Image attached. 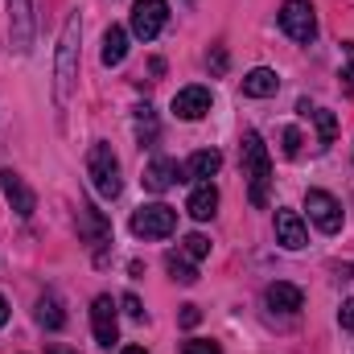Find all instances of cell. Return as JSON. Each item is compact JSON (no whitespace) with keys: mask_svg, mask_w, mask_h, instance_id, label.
Here are the masks:
<instances>
[{"mask_svg":"<svg viewBox=\"0 0 354 354\" xmlns=\"http://www.w3.org/2000/svg\"><path fill=\"white\" fill-rule=\"evenodd\" d=\"M79 33H83V25H79V17H71L62 37H58V58H54V99H58V107H66L71 87L79 79Z\"/></svg>","mask_w":354,"mask_h":354,"instance_id":"6da1fadb","label":"cell"},{"mask_svg":"<svg viewBox=\"0 0 354 354\" xmlns=\"http://www.w3.org/2000/svg\"><path fill=\"white\" fill-rule=\"evenodd\" d=\"M243 177H248V194H252V206H268V181H272V157H268L260 132H243Z\"/></svg>","mask_w":354,"mask_h":354,"instance_id":"7a4b0ae2","label":"cell"},{"mask_svg":"<svg viewBox=\"0 0 354 354\" xmlns=\"http://www.w3.org/2000/svg\"><path fill=\"white\" fill-rule=\"evenodd\" d=\"M87 177L91 185H95V194L99 198H120V189H124V181H120V161H115V153H111V145H91L87 153Z\"/></svg>","mask_w":354,"mask_h":354,"instance_id":"3957f363","label":"cell"},{"mask_svg":"<svg viewBox=\"0 0 354 354\" xmlns=\"http://www.w3.org/2000/svg\"><path fill=\"white\" fill-rule=\"evenodd\" d=\"M177 231V210L165 202H153V206H140L132 214V235L136 239H165Z\"/></svg>","mask_w":354,"mask_h":354,"instance_id":"277c9868","label":"cell"},{"mask_svg":"<svg viewBox=\"0 0 354 354\" xmlns=\"http://www.w3.org/2000/svg\"><path fill=\"white\" fill-rule=\"evenodd\" d=\"M280 29L292 37V41H313L317 37V12L309 0H284L280 4Z\"/></svg>","mask_w":354,"mask_h":354,"instance_id":"5b68a950","label":"cell"},{"mask_svg":"<svg viewBox=\"0 0 354 354\" xmlns=\"http://www.w3.org/2000/svg\"><path fill=\"white\" fill-rule=\"evenodd\" d=\"M305 210H309V218H313V227H317L322 235H338V231H342V202H338L334 194L309 189V194H305Z\"/></svg>","mask_w":354,"mask_h":354,"instance_id":"8992f818","label":"cell"},{"mask_svg":"<svg viewBox=\"0 0 354 354\" xmlns=\"http://www.w3.org/2000/svg\"><path fill=\"white\" fill-rule=\"evenodd\" d=\"M169 21V4L165 0H136L132 4V33L140 41H153Z\"/></svg>","mask_w":354,"mask_h":354,"instance_id":"52a82bcc","label":"cell"},{"mask_svg":"<svg viewBox=\"0 0 354 354\" xmlns=\"http://www.w3.org/2000/svg\"><path fill=\"white\" fill-rule=\"evenodd\" d=\"M91 330H95L99 346H115L120 342V313H115L111 297H95V305H91Z\"/></svg>","mask_w":354,"mask_h":354,"instance_id":"ba28073f","label":"cell"},{"mask_svg":"<svg viewBox=\"0 0 354 354\" xmlns=\"http://www.w3.org/2000/svg\"><path fill=\"white\" fill-rule=\"evenodd\" d=\"M0 194L8 198V206H12L21 218H29V214L37 210V198H33V189L25 185V177L12 174V169H0Z\"/></svg>","mask_w":354,"mask_h":354,"instance_id":"9c48e42d","label":"cell"},{"mask_svg":"<svg viewBox=\"0 0 354 354\" xmlns=\"http://www.w3.org/2000/svg\"><path fill=\"white\" fill-rule=\"evenodd\" d=\"M8 25H12V46L25 54L33 46V0H8Z\"/></svg>","mask_w":354,"mask_h":354,"instance_id":"30bf717a","label":"cell"},{"mask_svg":"<svg viewBox=\"0 0 354 354\" xmlns=\"http://www.w3.org/2000/svg\"><path fill=\"white\" fill-rule=\"evenodd\" d=\"M210 91L206 87H181L174 95V115L177 120H202L206 111H210Z\"/></svg>","mask_w":354,"mask_h":354,"instance_id":"8fae6325","label":"cell"},{"mask_svg":"<svg viewBox=\"0 0 354 354\" xmlns=\"http://www.w3.org/2000/svg\"><path fill=\"white\" fill-rule=\"evenodd\" d=\"M276 243H280V248H288V252H301V248L309 243L305 223H301V214H297V210H276Z\"/></svg>","mask_w":354,"mask_h":354,"instance_id":"7c38bea8","label":"cell"},{"mask_svg":"<svg viewBox=\"0 0 354 354\" xmlns=\"http://www.w3.org/2000/svg\"><path fill=\"white\" fill-rule=\"evenodd\" d=\"M264 301H268V309H272V313H301L305 292H301L297 284H288V280H276V284H268Z\"/></svg>","mask_w":354,"mask_h":354,"instance_id":"4fadbf2b","label":"cell"},{"mask_svg":"<svg viewBox=\"0 0 354 354\" xmlns=\"http://www.w3.org/2000/svg\"><path fill=\"white\" fill-rule=\"evenodd\" d=\"M145 189H153V194H165L169 185L181 181V165H177L174 157H157V161H149V169H145Z\"/></svg>","mask_w":354,"mask_h":354,"instance_id":"5bb4252c","label":"cell"},{"mask_svg":"<svg viewBox=\"0 0 354 354\" xmlns=\"http://www.w3.org/2000/svg\"><path fill=\"white\" fill-rule=\"evenodd\" d=\"M185 210H189V218H198V223L214 218V210H218V189H214V181H198V189L189 194Z\"/></svg>","mask_w":354,"mask_h":354,"instance_id":"9a60e30c","label":"cell"},{"mask_svg":"<svg viewBox=\"0 0 354 354\" xmlns=\"http://www.w3.org/2000/svg\"><path fill=\"white\" fill-rule=\"evenodd\" d=\"M103 66H120L124 58H128V29L124 25H107V33H103Z\"/></svg>","mask_w":354,"mask_h":354,"instance_id":"2e32d148","label":"cell"},{"mask_svg":"<svg viewBox=\"0 0 354 354\" xmlns=\"http://www.w3.org/2000/svg\"><path fill=\"white\" fill-rule=\"evenodd\" d=\"M276 91H280V79H276V71H268V66H256V71L243 75V95H252V99H268V95H276Z\"/></svg>","mask_w":354,"mask_h":354,"instance_id":"e0dca14e","label":"cell"},{"mask_svg":"<svg viewBox=\"0 0 354 354\" xmlns=\"http://www.w3.org/2000/svg\"><path fill=\"white\" fill-rule=\"evenodd\" d=\"M218 169H223V153H214V149H202L185 161V177H198V181H210Z\"/></svg>","mask_w":354,"mask_h":354,"instance_id":"ac0fdd59","label":"cell"},{"mask_svg":"<svg viewBox=\"0 0 354 354\" xmlns=\"http://www.w3.org/2000/svg\"><path fill=\"white\" fill-rule=\"evenodd\" d=\"M33 317H37V326H41V330H62V326H66V313H62L58 297H50V292L37 301V313H33Z\"/></svg>","mask_w":354,"mask_h":354,"instance_id":"d6986e66","label":"cell"},{"mask_svg":"<svg viewBox=\"0 0 354 354\" xmlns=\"http://www.w3.org/2000/svg\"><path fill=\"white\" fill-rule=\"evenodd\" d=\"M165 268H169V276H174L177 284H194V280H198V268L189 264L185 252H169V256H165Z\"/></svg>","mask_w":354,"mask_h":354,"instance_id":"ffe728a7","label":"cell"},{"mask_svg":"<svg viewBox=\"0 0 354 354\" xmlns=\"http://www.w3.org/2000/svg\"><path fill=\"white\" fill-rule=\"evenodd\" d=\"M309 115L317 120V136H322V145H334V136H338V120H334V111L317 107V111H309Z\"/></svg>","mask_w":354,"mask_h":354,"instance_id":"44dd1931","label":"cell"},{"mask_svg":"<svg viewBox=\"0 0 354 354\" xmlns=\"http://www.w3.org/2000/svg\"><path fill=\"white\" fill-rule=\"evenodd\" d=\"M181 252H185L189 260H206V256H210V239L194 231V235H185V239H181Z\"/></svg>","mask_w":354,"mask_h":354,"instance_id":"7402d4cb","label":"cell"},{"mask_svg":"<svg viewBox=\"0 0 354 354\" xmlns=\"http://www.w3.org/2000/svg\"><path fill=\"white\" fill-rule=\"evenodd\" d=\"M181 354H223V346H218V342H210V338H194V342H185V346H181Z\"/></svg>","mask_w":354,"mask_h":354,"instance_id":"603a6c76","label":"cell"},{"mask_svg":"<svg viewBox=\"0 0 354 354\" xmlns=\"http://www.w3.org/2000/svg\"><path fill=\"white\" fill-rule=\"evenodd\" d=\"M280 140H284V145H280V149H284V157H297V153H301V132H297V128H284V136H280Z\"/></svg>","mask_w":354,"mask_h":354,"instance_id":"cb8c5ba5","label":"cell"},{"mask_svg":"<svg viewBox=\"0 0 354 354\" xmlns=\"http://www.w3.org/2000/svg\"><path fill=\"white\" fill-rule=\"evenodd\" d=\"M153 136H157V124H153V111H149V107H140V145H145V140H153Z\"/></svg>","mask_w":354,"mask_h":354,"instance_id":"d4e9b609","label":"cell"},{"mask_svg":"<svg viewBox=\"0 0 354 354\" xmlns=\"http://www.w3.org/2000/svg\"><path fill=\"white\" fill-rule=\"evenodd\" d=\"M342 79H346V91H354V41H346V71H342Z\"/></svg>","mask_w":354,"mask_h":354,"instance_id":"484cf974","label":"cell"},{"mask_svg":"<svg viewBox=\"0 0 354 354\" xmlns=\"http://www.w3.org/2000/svg\"><path fill=\"white\" fill-rule=\"evenodd\" d=\"M338 322H342V330H354V297H351V301H342V309H338Z\"/></svg>","mask_w":354,"mask_h":354,"instance_id":"4316f807","label":"cell"},{"mask_svg":"<svg viewBox=\"0 0 354 354\" xmlns=\"http://www.w3.org/2000/svg\"><path fill=\"white\" fill-rule=\"evenodd\" d=\"M120 305H124V313H128V317H145V309H140V301H136L132 292H128V297H124Z\"/></svg>","mask_w":354,"mask_h":354,"instance_id":"83f0119b","label":"cell"},{"mask_svg":"<svg viewBox=\"0 0 354 354\" xmlns=\"http://www.w3.org/2000/svg\"><path fill=\"white\" fill-rule=\"evenodd\" d=\"M198 322H202L198 305H181V326H198Z\"/></svg>","mask_w":354,"mask_h":354,"instance_id":"f1b7e54d","label":"cell"},{"mask_svg":"<svg viewBox=\"0 0 354 354\" xmlns=\"http://www.w3.org/2000/svg\"><path fill=\"white\" fill-rule=\"evenodd\" d=\"M4 322H8V301L0 297V326H4Z\"/></svg>","mask_w":354,"mask_h":354,"instance_id":"f546056e","label":"cell"},{"mask_svg":"<svg viewBox=\"0 0 354 354\" xmlns=\"http://www.w3.org/2000/svg\"><path fill=\"white\" fill-rule=\"evenodd\" d=\"M124 354H149L145 346H124Z\"/></svg>","mask_w":354,"mask_h":354,"instance_id":"4dcf8cb0","label":"cell"},{"mask_svg":"<svg viewBox=\"0 0 354 354\" xmlns=\"http://www.w3.org/2000/svg\"><path fill=\"white\" fill-rule=\"evenodd\" d=\"M50 354H75V351H66V346H54V351H50Z\"/></svg>","mask_w":354,"mask_h":354,"instance_id":"1f68e13d","label":"cell"}]
</instances>
